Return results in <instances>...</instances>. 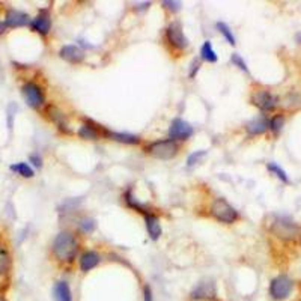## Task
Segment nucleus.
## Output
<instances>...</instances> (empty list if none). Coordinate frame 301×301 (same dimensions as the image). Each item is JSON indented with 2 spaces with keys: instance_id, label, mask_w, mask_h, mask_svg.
<instances>
[{
  "instance_id": "1",
  "label": "nucleus",
  "mask_w": 301,
  "mask_h": 301,
  "mask_svg": "<svg viewBox=\"0 0 301 301\" xmlns=\"http://www.w3.org/2000/svg\"><path fill=\"white\" fill-rule=\"evenodd\" d=\"M51 250H53V255L56 256L59 261L71 262L78 252V242L71 232L64 231L54 238Z\"/></svg>"
},
{
  "instance_id": "2",
  "label": "nucleus",
  "mask_w": 301,
  "mask_h": 301,
  "mask_svg": "<svg viewBox=\"0 0 301 301\" xmlns=\"http://www.w3.org/2000/svg\"><path fill=\"white\" fill-rule=\"evenodd\" d=\"M271 232L285 241H294L301 235V228L297 223L291 222L289 218L277 217L271 225Z\"/></svg>"
},
{
  "instance_id": "3",
  "label": "nucleus",
  "mask_w": 301,
  "mask_h": 301,
  "mask_svg": "<svg viewBox=\"0 0 301 301\" xmlns=\"http://www.w3.org/2000/svg\"><path fill=\"white\" fill-rule=\"evenodd\" d=\"M211 214L214 218H217L218 222H222V223H234L236 222V218H238V212L236 209L225 199L222 198H218L212 202L211 205Z\"/></svg>"
},
{
  "instance_id": "4",
  "label": "nucleus",
  "mask_w": 301,
  "mask_h": 301,
  "mask_svg": "<svg viewBox=\"0 0 301 301\" xmlns=\"http://www.w3.org/2000/svg\"><path fill=\"white\" fill-rule=\"evenodd\" d=\"M178 145L176 142L170 139H164V140H157L151 145L146 146V152L155 158L160 160H170L178 154Z\"/></svg>"
},
{
  "instance_id": "5",
  "label": "nucleus",
  "mask_w": 301,
  "mask_h": 301,
  "mask_svg": "<svg viewBox=\"0 0 301 301\" xmlns=\"http://www.w3.org/2000/svg\"><path fill=\"white\" fill-rule=\"evenodd\" d=\"M292 288H294V283L288 276H277L269 283V295L272 300L282 301L291 295Z\"/></svg>"
},
{
  "instance_id": "6",
  "label": "nucleus",
  "mask_w": 301,
  "mask_h": 301,
  "mask_svg": "<svg viewBox=\"0 0 301 301\" xmlns=\"http://www.w3.org/2000/svg\"><path fill=\"white\" fill-rule=\"evenodd\" d=\"M23 97L27 102V105H31L32 108H39L44 102H45V95L41 89V86H38L33 81H27V83L23 85L21 88Z\"/></svg>"
},
{
  "instance_id": "7",
  "label": "nucleus",
  "mask_w": 301,
  "mask_h": 301,
  "mask_svg": "<svg viewBox=\"0 0 301 301\" xmlns=\"http://www.w3.org/2000/svg\"><path fill=\"white\" fill-rule=\"evenodd\" d=\"M166 36H167V41L178 50H184L188 47V39L187 36L184 35V31H182V26L181 23L178 21H173L166 31Z\"/></svg>"
},
{
  "instance_id": "8",
  "label": "nucleus",
  "mask_w": 301,
  "mask_h": 301,
  "mask_svg": "<svg viewBox=\"0 0 301 301\" xmlns=\"http://www.w3.org/2000/svg\"><path fill=\"white\" fill-rule=\"evenodd\" d=\"M277 97L274 94H271L268 91H256L253 95H252V102L261 108L262 112H269L272 110L276 105H277Z\"/></svg>"
},
{
  "instance_id": "9",
  "label": "nucleus",
  "mask_w": 301,
  "mask_h": 301,
  "mask_svg": "<svg viewBox=\"0 0 301 301\" xmlns=\"http://www.w3.org/2000/svg\"><path fill=\"white\" fill-rule=\"evenodd\" d=\"M191 300H212L217 297V286L214 280L206 279L198 283V286L190 294Z\"/></svg>"
},
{
  "instance_id": "10",
  "label": "nucleus",
  "mask_w": 301,
  "mask_h": 301,
  "mask_svg": "<svg viewBox=\"0 0 301 301\" xmlns=\"http://www.w3.org/2000/svg\"><path fill=\"white\" fill-rule=\"evenodd\" d=\"M193 134V127H191L184 119H175L169 128V137L170 140H187L190 135Z\"/></svg>"
},
{
  "instance_id": "11",
  "label": "nucleus",
  "mask_w": 301,
  "mask_h": 301,
  "mask_svg": "<svg viewBox=\"0 0 301 301\" xmlns=\"http://www.w3.org/2000/svg\"><path fill=\"white\" fill-rule=\"evenodd\" d=\"M5 24L6 27H21L26 24H31V17L26 12L17 9H8L5 15Z\"/></svg>"
},
{
  "instance_id": "12",
  "label": "nucleus",
  "mask_w": 301,
  "mask_h": 301,
  "mask_svg": "<svg viewBox=\"0 0 301 301\" xmlns=\"http://www.w3.org/2000/svg\"><path fill=\"white\" fill-rule=\"evenodd\" d=\"M31 27L41 33V35H47L51 29V18H50V14L47 11H41L33 20H31Z\"/></svg>"
},
{
  "instance_id": "13",
  "label": "nucleus",
  "mask_w": 301,
  "mask_h": 301,
  "mask_svg": "<svg viewBox=\"0 0 301 301\" xmlns=\"http://www.w3.org/2000/svg\"><path fill=\"white\" fill-rule=\"evenodd\" d=\"M61 58L69 64H80L85 59V51L75 45H64L59 51Z\"/></svg>"
},
{
  "instance_id": "14",
  "label": "nucleus",
  "mask_w": 301,
  "mask_h": 301,
  "mask_svg": "<svg viewBox=\"0 0 301 301\" xmlns=\"http://www.w3.org/2000/svg\"><path fill=\"white\" fill-rule=\"evenodd\" d=\"M102 133L110 137L115 142H121V143H127V145H137L140 142V137L135 134H130V133H115V131H108V130H102Z\"/></svg>"
},
{
  "instance_id": "15",
  "label": "nucleus",
  "mask_w": 301,
  "mask_h": 301,
  "mask_svg": "<svg viewBox=\"0 0 301 301\" xmlns=\"http://www.w3.org/2000/svg\"><path fill=\"white\" fill-rule=\"evenodd\" d=\"M145 223H146V231L149 234V238L157 241L161 236V225L160 218L154 214H145Z\"/></svg>"
},
{
  "instance_id": "16",
  "label": "nucleus",
  "mask_w": 301,
  "mask_h": 301,
  "mask_svg": "<svg viewBox=\"0 0 301 301\" xmlns=\"http://www.w3.org/2000/svg\"><path fill=\"white\" fill-rule=\"evenodd\" d=\"M100 255L97 252H92V250H88L85 252L83 255L80 256V269L83 272H88L91 271L92 268H95L98 264H100Z\"/></svg>"
},
{
  "instance_id": "17",
  "label": "nucleus",
  "mask_w": 301,
  "mask_h": 301,
  "mask_svg": "<svg viewBox=\"0 0 301 301\" xmlns=\"http://www.w3.org/2000/svg\"><path fill=\"white\" fill-rule=\"evenodd\" d=\"M53 298L54 301H72L71 288L67 282H56L53 286Z\"/></svg>"
},
{
  "instance_id": "18",
  "label": "nucleus",
  "mask_w": 301,
  "mask_h": 301,
  "mask_svg": "<svg viewBox=\"0 0 301 301\" xmlns=\"http://www.w3.org/2000/svg\"><path fill=\"white\" fill-rule=\"evenodd\" d=\"M245 130H247L249 134H253V135L262 134L268 130V119L265 116H258L245 125Z\"/></svg>"
},
{
  "instance_id": "19",
  "label": "nucleus",
  "mask_w": 301,
  "mask_h": 301,
  "mask_svg": "<svg viewBox=\"0 0 301 301\" xmlns=\"http://www.w3.org/2000/svg\"><path fill=\"white\" fill-rule=\"evenodd\" d=\"M78 135L86 140H97L100 137V131L94 124H83L78 130Z\"/></svg>"
},
{
  "instance_id": "20",
  "label": "nucleus",
  "mask_w": 301,
  "mask_h": 301,
  "mask_svg": "<svg viewBox=\"0 0 301 301\" xmlns=\"http://www.w3.org/2000/svg\"><path fill=\"white\" fill-rule=\"evenodd\" d=\"M11 269V255L3 244H0V276L8 274Z\"/></svg>"
},
{
  "instance_id": "21",
  "label": "nucleus",
  "mask_w": 301,
  "mask_h": 301,
  "mask_svg": "<svg viewBox=\"0 0 301 301\" xmlns=\"http://www.w3.org/2000/svg\"><path fill=\"white\" fill-rule=\"evenodd\" d=\"M201 58H202L203 61L209 62V64H215V62L218 61L217 53H215V50L212 48V45H211L209 41H205V42H203V45H202V48H201Z\"/></svg>"
},
{
  "instance_id": "22",
  "label": "nucleus",
  "mask_w": 301,
  "mask_h": 301,
  "mask_svg": "<svg viewBox=\"0 0 301 301\" xmlns=\"http://www.w3.org/2000/svg\"><path fill=\"white\" fill-rule=\"evenodd\" d=\"M9 169H11L12 172H15V173H18V175L23 176V178H32V176L35 175L33 169H32L27 163H15V164H11Z\"/></svg>"
},
{
  "instance_id": "23",
  "label": "nucleus",
  "mask_w": 301,
  "mask_h": 301,
  "mask_svg": "<svg viewBox=\"0 0 301 301\" xmlns=\"http://www.w3.org/2000/svg\"><path fill=\"white\" fill-rule=\"evenodd\" d=\"M47 115L50 116V119L53 122H56L59 125V128L64 130V127H65V115L59 110L56 105H48L47 107Z\"/></svg>"
},
{
  "instance_id": "24",
  "label": "nucleus",
  "mask_w": 301,
  "mask_h": 301,
  "mask_svg": "<svg viewBox=\"0 0 301 301\" xmlns=\"http://www.w3.org/2000/svg\"><path fill=\"white\" fill-rule=\"evenodd\" d=\"M267 167H268V170H269L272 175H276L282 182H285V184H291V179H289L288 173L279 166L277 163H268V164H267Z\"/></svg>"
},
{
  "instance_id": "25",
  "label": "nucleus",
  "mask_w": 301,
  "mask_h": 301,
  "mask_svg": "<svg viewBox=\"0 0 301 301\" xmlns=\"http://www.w3.org/2000/svg\"><path fill=\"white\" fill-rule=\"evenodd\" d=\"M217 29L220 31V33L225 36V39L231 44V45H235L236 44V41H235V36H234V32L231 31V27L226 24V23H223V21H220V23H217Z\"/></svg>"
},
{
  "instance_id": "26",
  "label": "nucleus",
  "mask_w": 301,
  "mask_h": 301,
  "mask_svg": "<svg viewBox=\"0 0 301 301\" xmlns=\"http://www.w3.org/2000/svg\"><path fill=\"white\" fill-rule=\"evenodd\" d=\"M285 125V118L283 115H276V116H272L269 121H268V128H271V131L274 133V134H279L282 131Z\"/></svg>"
},
{
  "instance_id": "27",
  "label": "nucleus",
  "mask_w": 301,
  "mask_h": 301,
  "mask_svg": "<svg viewBox=\"0 0 301 301\" xmlns=\"http://www.w3.org/2000/svg\"><path fill=\"white\" fill-rule=\"evenodd\" d=\"M78 226H80L81 231L92 232L97 228V222H95V218H92V217H85V218H81V220H80Z\"/></svg>"
},
{
  "instance_id": "28",
  "label": "nucleus",
  "mask_w": 301,
  "mask_h": 301,
  "mask_svg": "<svg viewBox=\"0 0 301 301\" xmlns=\"http://www.w3.org/2000/svg\"><path fill=\"white\" fill-rule=\"evenodd\" d=\"M206 155V151H196L193 154H190L187 158V167H193L196 166L198 163H201V160Z\"/></svg>"
},
{
  "instance_id": "29",
  "label": "nucleus",
  "mask_w": 301,
  "mask_h": 301,
  "mask_svg": "<svg viewBox=\"0 0 301 301\" xmlns=\"http://www.w3.org/2000/svg\"><path fill=\"white\" fill-rule=\"evenodd\" d=\"M125 201H127L128 206H131V208H134V209H137L139 212H145V214H148V212H146V211L143 209L142 203H139L137 201H135V198L133 196V193H131V191H128V193L125 195Z\"/></svg>"
},
{
  "instance_id": "30",
  "label": "nucleus",
  "mask_w": 301,
  "mask_h": 301,
  "mask_svg": "<svg viewBox=\"0 0 301 301\" xmlns=\"http://www.w3.org/2000/svg\"><path fill=\"white\" fill-rule=\"evenodd\" d=\"M231 61H232V64L234 65H236L239 69H242L244 72H249V68H247V64H245V61L239 56L238 53H234L232 56H231Z\"/></svg>"
},
{
  "instance_id": "31",
  "label": "nucleus",
  "mask_w": 301,
  "mask_h": 301,
  "mask_svg": "<svg viewBox=\"0 0 301 301\" xmlns=\"http://www.w3.org/2000/svg\"><path fill=\"white\" fill-rule=\"evenodd\" d=\"M199 69H201V61H199V59H195L193 62H191V68H190L188 77H190V78H195Z\"/></svg>"
},
{
  "instance_id": "32",
  "label": "nucleus",
  "mask_w": 301,
  "mask_h": 301,
  "mask_svg": "<svg viewBox=\"0 0 301 301\" xmlns=\"http://www.w3.org/2000/svg\"><path fill=\"white\" fill-rule=\"evenodd\" d=\"M163 6H166L172 12H178L181 9V2H170V0H166V2H163Z\"/></svg>"
},
{
  "instance_id": "33",
  "label": "nucleus",
  "mask_w": 301,
  "mask_h": 301,
  "mask_svg": "<svg viewBox=\"0 0 301 301\" xmlns=\"http://www.w3.org/2000/svg\"><path fill=\"white\" fill-rule=\"evenodd\" d=\"M143 298H145V301H154L152 289L149 288V285H145V288H143Z\"/></svg>"
},
{
  "instance_id": "34",
  "label": "nucleus",
  "mask_w": 301,
  "mask_h": 301,
  "mask_svg": "<svg viewBox=\"0 0 301 301\" xmlns=\"http://www.w3.org/2000/svg\"><path fill=\"white\" fill-rule=\"evenodd\" d=\"M29 160L33 163L35 167H41V166H42V158H41L39 155H36V154H32V155L29 157Z\"/></svg>"
},
{
  "instance_id": "35",
  "label": "nucleus",
  "mask_w": 301,
  "mask_h": 301,
  "mask_svg": "<svg viewBox=\"0 0 301 301\" xmlns=\"http://www.w3.org/2000/svg\"><path fill=\"white\" fill-rule=\"evenodd\" d=\"M5 31H6V24H5V21H0V35H2Z\"/></svg>"
},
{
  "instance_id": "36",
  "label": "nucleus",
  "mask_w": 301,
  "mask_h": 301,
  "mask_svg": "<svg viewBox=\"0 0 301 301\" xmlns=\"http://www.w3.org/2000/svg\"><path fill=\"white\" fill-rule=\"evenodd\" d=\"M0 301H6V298L3 295H0Z\"/></svg>"
}]
</instances>
